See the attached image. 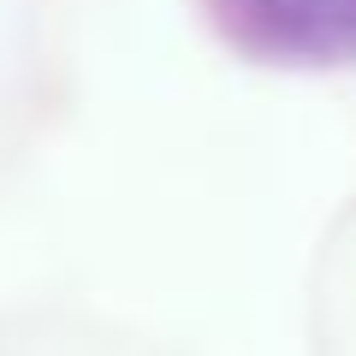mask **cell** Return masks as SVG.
I'll return each mask as SVG.
<instances>
[{
	"mask_svg": "<svg viewBox=\"0 0 356 356\" xmlns=\"http://www.w3.org/2000/svg\"><path fill=\"white\" fill-rule=\"evenodd\" d=\"M250 48L280 60H356V0H226Z\"/></svg>",
	"mask_w": 356,
	"mask_h": 356,
	"instance_id": "6da1fadb",
	"label": "cell"
}]
</instances>
